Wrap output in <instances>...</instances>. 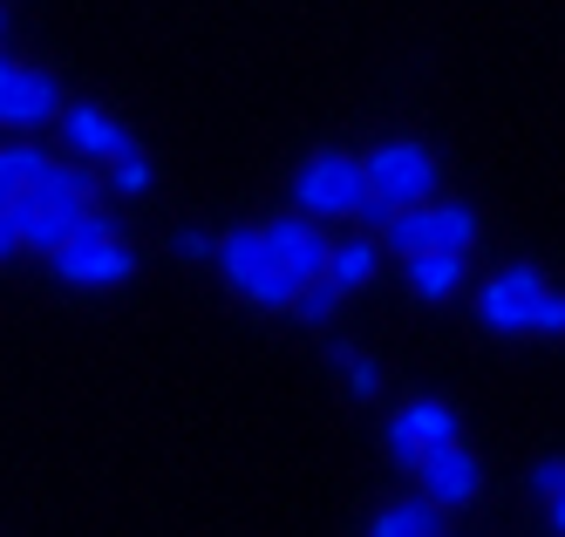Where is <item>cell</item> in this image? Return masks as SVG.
<instances>
[{
    "label": "cell",
    "mask_w": 565,
    "mask_h": 537,
    "mask_svg": "<svg viewBox=\"0 0 565 537\" xmlns=\"http://www.w3.org/2000/svg\"><path fill=\"white\" fill-rule=\"evenodd\" d=\"M8 212H14L21 253L55 259L62 245L83 232V218L96 212V171H89V163H75V157H49V163H42V178H34V191L14 197Z\"/></svg>",
    "instance_id": "obj_1"
},
{
    "label": "cell",
    "mask_w": 565,
    "mask_h": 537,
    "mask_svg": "<svg viewBox=\"0 0 565 537\" xmlns=\"http://www.w3.org/2000/svg\"><path fill=\"white\" fill-rule=\"evenodd\" d=\"M477 245V204L463 197H429V204H409L382 225V253L395 259H416V253H470Z\"/></svg>",
    "instance_id": "obj_2"
},
{
    "label": "cell",
    "mask_w": 565,
    "mask_h": 537,
    "mask_svg": "<svg viewBox=\"0 0 565 537\" xmlns=\"http://www.w3.org/2000/svg\"><path fill=\"white\" fill-rule=\"evenodd\" d=\"M49 266H55V279H62V286H83V293H109V286H124V279L137 272V253L124 245V232H116V218H109V212H89V218H83V232H75Z\"/></svg>",
    "instance_id": "obj_3"
},
{
    "label": "cell",
    "mask_w": 565,
    "mask_h": 537,
    "mask_svg": "<svg viewBox=\"0 0 565 537\" xmlns=\"http://www.w3.org/2000/svg\"><path fill=\"white\" fill-rule=\"evenodd\" d=\"M361 178H369V197L388 204V212H409V204L443 197V163H436V150L429 143H409V137L375 143L369 157H361Z\"/></svg>",
    "instance_id": "obj_4"
},
{
    "label": "cell",
    "mask_w": 565,
    "mask_h": 537,
    "mask_svg": "<svg viewBox=\"0 0 565 537\" xmlns=\"http://www.w3.org/2000/svg\"><path fill=\"white\" fill-rule=\"evenodd\" d=\"M361 204H369L361 157H348V150H320V157L300 163V178H294V212H300V218L328 225V218H354Z\"/></svg>",
    "instance_id": "obj_5"
},
{
    "label": "cell",
    "mask_w": 565,
    "mask_h": 537,
    "mask_svg": "<svg viewBox=\"0 0 565 537\" xmlns=\"http://www.w3.org/2000/svg\"><path fill=\"white\" fill-rule=\"evenodd\" d=\"M212 266H218V279H225V286H232V293L246 300V307H266V313L294 307V286L273 272L266 245H259V225H238V232L212 238Z\"/></svg>",
    "instance_id": "obj_6"
},
{
    "label": "cell",
    "mask_w": 565,
    "mask_h": 537,
    "mask_svg": "<svg viewBox=\"0 0 565 537\" xmlns=\"http://www.w3.org/2000/svg\"><path fill=\"white\" fill-rule=\"evenodd\" d=\"M259 245H266V259H273V272L294 286H313L320 272H328V253H334V238H328V225H313V218H300V212H287V218H266L259 225Z\"/></svg>",
    "instance_id": "obj_7"
},
{
    "label": "cell",
    "mask_w": 565,
    "mask_h": 537,
    "mask_svg": "<svg viewBox=\"0 0 565 537\" xmlns=\"http://www.w3.org/2000/svg\"><path fill=\"white\" fill-rule=\"evenodd\" d=\"M55 116H62V82L49 68H34V62L0 55V122L28 137V130H49Z\"/></svg>",
    "instance_id": "obj_8"
},
{
    "label": "cell",
    "mask_w": 565,
    "mask_h": 537,
    "mask_svg": "<svg viewBox=\"0 0 565 537\" xmlns=\"http://www.w3.org/2000/svg\"><path fill=\"white\" fill-rule=\"evenodd\" d=\"M552 293V279L539 266H511L498 279H483V293H477V320L491 326V334H532V313L539 300Z\"/></svg>",
    "instance_id": "obj_9"
},
{
    "label": "cell",
    "mask_w": 565,
    "mask_h": 537,
    "mask_svg": "<svg viewBox=\"0 0 565 537\" xmlns=\"http://www.w3.org/2000/svg\"><path fill=\"white\" fill-rule=\"evenodd\" d=\"M55 130H62V143H68L75 163H103V171H109L116 157H137V137H130L103 103H62Z\"/></svg>",
    "instance_id": "obj_10"
},
{
    "label": "cell",
    "mask_w": 565,
    "mask_h": 537,
    "mask_svg": "<svg viewBox=\"0 0 565 537\" xmlns=\"http://www.w3.org/2000/svg\"><path fill=\"white\" fill-rule=\"evenodd\" d=\"M409 476L423 483L416 497H423V504H436L443 517H450V511H463V504H477V490H483V463L470 457L463 442H443V449H429V457H423Z\"/></svg>",
    "instance_id": "obj_11"
},
{
    "label": "cell",
    "mask_w": 565,
    "mask_h": 537,
    "mask_svg": "<svg viewBox=\"0 0 565 537\" xmlns=\"http://www.w3.org/2000/svg\"><path fill=\"white\" fill-rule=\"evenodd\" d=\"M443 442H457V408H443V401H409V408H395V422H388V457L402 470H416L429 449Z\"/></svg>",
    "instance_id": "obj_12"
},
{
    "label": "cell",
    "mask_w": 565,
    "mask_h": 537,
    "mask_svg": "<svg viewBox=\"0 0 565 537\" xmlns=\"http://www.w3.org/2000/svg\"><path fill=\"white\" fill-rule=\"evenodd\" d=\"M382 259H388V253H382V238L361 232V238H341V245H334V253H328V272H320V279H328L334 293L348 300V293H361V286L382 272Z\"/></svg>",
    "instance_id": "obj_13"
},
{
    "label": "cell",
    "mask_w": 565,
    "mask_h": 537,
    "mask_svg": "<svg viewBox=\"0 0 565 537\" xmlns=\"http://www.w3.org/2000/svg\"><path fill=\"white\" fill-rule=\"evenodd\" d=\"M402 272H409L416 300H450L470 272V253H416V259H402Z\"/></svg>",
    "instance_id": "obj_14"
},
{
    "label": "cell",
    "mask_w": 565,
    "mask_h": 537,
    "mask_svg": "<svg viewBox=\"0 0 565 537\" xmlns=\"http://www.w3.org/2000/svg\"><path fill=\"white\" fill-rule=\"evenodd\" d=\"M369 537H450V530H443V511H436V504H423V497H395V504L375 511Z\"/></svg>",
    "instance_id": "obj_15"
},
{
    "label": "cell",
    "mask_w": 565,
    "mask_h": 537,
    "mask_svg": "<svg viewBox=\"0 0 565 537\" xmlns=\"http://www.w3.org/2000/svg\"><path fill=\"white\" fill-rule=\"evenodd\" d=\"M42 163H49V150H42V143H28V137L0 143V212H8L14 197H28V191H34V178H42Z\"/></svg>",
    "instance_id": "obj_16"
},
{
    "label": "cell",
    "mask_w": 565,
    "mask_h": 537,
    "mask_svg": "<svg viewBox=\"0 0 565 537\" xmlns=\"http://www.w3.org/2000/svg\"><path fill=\"white\" fill-rule=\"evenodd\" d=\"M532 497L545 504L552 530H565V457H545V463H532Z\"/></svg>",
    "instance_id": "obj_17"
},
{
    "label": "cell",
    "mask_w": 565,
    "mask_h": 537,
    "mask_svg": "<svg viewBox=\"0 0 565 537\" xmlns=\"http://www.w3.org/2000/svg\"><path fill=\"white\" fill-rule=\"evenodd\" d=\"M334 307H341V293H334L328 279H313V286H300V293H294V313H300L307 326H320V320H334Z\"/></svg>",
    "instance_id": "obj_18"
},
{
    "label": "cell",
    "mask_w": 565,
    "mask_h": 537,
    "mask_svg": "<svg viewBox=\"0 0 565 537\" xmlns=\"http://www.w3.org/2000/svg\"><path fill=\"white\" fill-rule=\"evenodd\" d=\"M109 191H116V197L150 191V157H143V150H137V157H116V163H109Z\"/></svg>",
    "instance_id": "obj_19"
},
{
    "label": "cell",
    "mask_w": 565,
    "mask_h": 537,
    "mask_svg": "<svg viewBox=\"0 0 565 537\" xmlns=\"http://www.w3.org/2000/svg\"><path fill=\"white\" fill-rule=\"evenodd\" d=\"M341 367H348V395H361V401H369V395L382 388V367H375L369 354H354V347H341Z\"/></svg>",
    "instance_id": "obj_20"
},
{
    "label": "cell",
    "mask_w": 565,
    "mask_h": 537,
    "mask_svg": "<svg viewBox=\"0 0 565 537\" xmlns=\"http://www.w3.org/2000/svg\"><path fill=\"white\" fill-rule=\"evenodd\" d=\"M532 334L539 341H565V293L552 286V293L539 300V313H532Z\"/></svg>",
    "instance_id": "obj_21"
},
{
    "label": "cell",
    "mask_w": 565,
    "mask_h": 537,
    "mask_svg": "<svg viewBox=\"0 0 565 537\" xmlns=\"http://www.w3.org/2000/svg\"><path fill=\"white\" fill-rule=\"evenodd\" d=\"M171 253H178V259H212V238H205V232H191V225H184V232L171 238Z\"/></svg>",
    "instance_id": "obj_22"
},
{
    "label": "cell",
    "mask_w": 565,
    "mask_h": 537,
    "mask_svg": "<svg viewBox=\"0 0 565 537\" xmlns=\"http://www.w3.org/2000/svg\"><path fill=\"white\" fill-rule=\"evenodd\" d=\"M21 259V238H14V212H0V266Z\"/></svg>",
    "instance_id": "obj_23"
}]
</instances>
